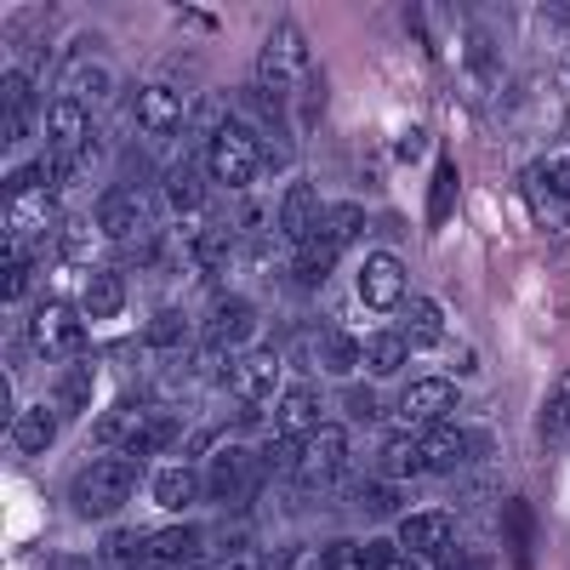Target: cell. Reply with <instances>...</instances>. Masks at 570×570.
<instances>
[{
    "mask_svg": "<svg viewBox=\"0 0 570 570\" xmlns=\"http://www.w3.org/2000/svg\"><path fill=\"white\" fill-rule=\"evenodd\" d=\"M131 480H137L131 456H98V462L80 468L69 502H75V513H86V519H109V513L131 497Z\"/></svg>",
    "mask_w": 570,
    "mask_h": 570,
    "instance_id": "obj_1",
    "label": "cell"
},
{
    "mask_svg": "<svg viewBox=\"0 0 570 570\" xmlns=\"http://www.w3.org/2000/svg\"><path fill=\"white\" fill-rule=\"evenodd\" d=\"M206 171H212L223 188L257 183V171H263V142H257V131H252L246 120H228V126L212 137V149H206Z\"/></svg>",
    "mask_w": 570,
    "mask_h": 570,
    "instance_id": "obj_2",
    "label": "cell"
},
{
    "mask_svg": "<svg viewBox=\"0 0 570 570\" xmlns=\"http://www.w3.org/2000/svg\"><path fill=\"white\" fill-rule=\"evenodd\" d=\"M98 228L109 234V240H126L131 257H149V246H155L149 240V200L126 183H115V188L98 195Z\"/></svg>",
    "mask_w": 570,
    "mask_h": 570,
    "instance_id": "obj_3",
    "label": "cell"
},
{
    "mask_svg": "<svg viewBox=\"0 0 570 570\" xmlns=\"http://www.w3.org/2000/svg\"><path fill=\"white\" fill-rule=\"evenodd\" d=\"M263 456L257 451H246V445H228V451H217L212 456V468H206V497L212 502H223V508H240V502H252L257 497V485H263Z\"/></svg>",
    "mask_w": 570,
    "mask_h": 570,
    "instance_id": "obj_4",
    "label": "cell"
},
{
    "mask_svg": "<svg viewBox=\"0 0 570 570\" xmlns=\"http://www.w3.org/2000/svg\"><path fill=\"white\" fill-rule=\"evenodd\" d=\"M263 80L257 86H268V91H285V86H297L303 80V69H308V35L292 23V18H279L274 29H268V40H263Z\"/></svg>",
    "mask_w": 570,
    "mask_h": 570,
    "instance_id": "obj_5",
    "label": "cell"
},
{
    "mask_svg": "<svg viewBox=\"0 0 570 570\" xmlns=\"http://www.w3.org/2000/svg\"><path fill=\"white\" fill-rule=\"evenodd\" d=\"M29 343L46 360H80L86 354V331H80V320H75L69 303H40L35 320H29Z\"/></svg>",
    "mask_w": 570,
    "mask_h": 570,
    "instance_id": "obj_6",
    "label": "cell"
},
{
    "mask_svg": "<svg viewBox=\"0 0 570 570\" xmlns=\"http://www.w3.org/2000/svg\"><path fill=\"white\" fill-rule=\"evenodd\" d=\"M46 142H52V160L80 171V155L91 149V115H86V104L69 98V91L46 109Z\"/></svg>",
    "mask_w": 570,
    "mask_h": 570,
    "instance_id": "obj_7",
    "label": "cell"
},
{
    "mask_svg": "<svg viewBox=\"0 0 570 570\" xmlns=\"http://www.w3.org/2000/svg\"><path fill=\"white\" fill-rule=\"evenodd\" d=\"M343 462H348V434H343V428H331V422H320L314 434L303 440L297 473L308 485H325V480H337V473H343Z\"/></svg>",
    "mask_w": 570,
    "mask_h": 570,
    "instance_id": "obj_8",
    "label": "cell"
},
{
    "mask_svg": "<svg viewBox=\"0 0 570 570\" xmlns=\"http://www.w3.org/2000/svg\"><path fill=\"white\" fill-rule=\"evenodd\" d=\"M451 405H456V383L451 376H416V383L400 394V411L411 416V422H445L451 416Z\"/></svg>",
    "mask_w": 570,
    "mask_h": 570,
    "instance_id": "obj_9",
    "label": "cell"
},
{
    "mask_svg": "<svg viewBox=\"0 0 570 570\" xmlns=\"http://www.w3.org/2000/svg\"><path fill=\"white\" fill-rule=\"evenodd\" d=\"M360 297H365L371 308H394V303H405V263L389 257V252L365 257V268H360Z\"/></svg>",
    "mask_w": 570,
    "mask_h": 570,
    "instance_id": "obj_10",
    "label": "cell"
},
{
    "mask_svg": "<svg viewBox=\"0 0 570 570\" xmlns=\"http://www.w3.org/2000/svg\"><path fill=\"white\" fill-rule=\"evenodd\" d=\"M462 456H468V428H456L451 416H445V422H428L422 434H416V462H422V468L445 473V468H456Z\"/></svg>",
    "mask_w": 570,
    "mask_h": 570,
    "instance_id": "obj_11",
    "label": "cell"
},
{
    "mask_svg": "<svg viewBox=\"0 0 570 570\" xmlns=\"http://www.w3.org/2000/svg\"><path fill=\"white\" fill-rule=\"evenodd\" d=\"M274 383H279V354L274 348H252L246 360H234L228 365V389L240 394V400H263V394H274Z\"/></svg>",
    "mask_w": 570,
    "mask_h": 570,
    "instance_id": "obj_12",
    "label": "cell"
},
{
    "mask_svg": "<svg viewBox=\"0 0 570 570\" xmlns=\"http://www.w3.org/2000/svg\"><path fill=\"white\" fill-rule=\"evenodd\" d=\"M46 223H52V195L35 188L29 177H12V188H7V228H12V240H18V228L35 234Z\"/></svg>",
    "mask_w": 570,
    "mask_h": 570,
    "instance_id": "obj_13",
    "label": "cell"
},
{
    "mask_svg": "<svg viewBox=\"0 0 570 570\" xmlns=\"http://www.w3.org/2000/svg\"><path fill=\"white\" fill-rule=\"evenodd\" d=\"M160 411L149 405V400H120L109 416H104V428H98V440L104 445H126V456H131V445L149 434V422H155Z\"/></svg>",
    "mask_w": 570,
    "mask_h": 570,
    "instance_id": "obj_14",
    "label": "cell"
},
{
    "mask_svg": "<svg viewBox=\"0 0 570 570\" xmlns=\"http://www.w3.org/2000/svg\"><path fill=\"white\" fill-rule=\"evenodd\" d=\"M137 126L155 131V137L183 131V104H177V91H171V86H142V91H137Z\"/></svg>",
    "mask_w": 570,
    "mask_h": 570,
    "instance_id": "obj_15",
    "label": "cell"
},
{
    "mask_svg": "<svg viewBox=\"0 0 570 570\" xmlns=\"http://www.w3.org/2000/svg\"><path fill=\"white\" fill-rule=\"evenodd\" d=\"M252 325H257L252 303L223 297V303L212 308V320H206V343H212V348H234V343H246V337H252Z\"/></svg>",
    "mask_w": 570,
    "mask_h": 570,
    "instance_id": "obj_16",
    "label": "cell"
},
{
    "mask_svg": "<svg viewBox=\"0 0 570 570\" xmlns=\"http://www.w3.org/2000/svg\"><path fill=\"white\" fill-rule=\"evenodd\" d=\"M160 195L183 212V217H195L200 206H206V171L195 166V160H177V166H166V177H160Z\"/></svg>",
    "mask_w": 570,
    "mask_h": 570,
    "instance_id": "obj_17",
    "label": "cell"
},
{
    "mask_svg": "<svg viewBox=\"0 0 570 570\" xmlns=\"http://www.w3.org/2000/svg\"><path fill=\"white\" fill-rule=\"evenodd\" d=\"M400 542L422 559H434L451 548V519L445 513H405V525H400Z\"/></svg>",
    "mask_w": 570,
    "mask_h": 570,
    "instance_id": "obj_18",
    "label": "cell"
},
{
    "mask_svg": "<svg viewBox=\"0 0 570 570\" xmlns=\"http://www.w3.org/2000/svg\"><path fill=\"white\" fill-rule=\"evenodd\" d=\"M274 428H279V434H292V440H308L314 428H320V400H314V389H292V394H279Z\"/></svg>",
    "mask_w": 570,
    "mask_h": 570,
    "instance_id": "obj_19",
    "label": "cell"
},
{
    "mask_svg": "<svg viewBox=\"0 0 570 570\" xmlns=\"http://www.w3.org/2000/svg\"><path fill=\"white\" fill-rule=\"evenodd\" d=\"M400 337H405L411 348H440V343H445V314H440V303H428V297L405 303V325H400Z\"/></svg>",
    "mask_w": 570,
    "mask_h": 570,
    "instance_id": "obj_20",
    "label": "cell"
},
{
    "mask_svg": "<svg viewBox=\"0 0 570 570\" xmlns=\"http://www.w3.org/2000/svg\"><path fill=\"white\" fill-rule=\"evenodd\" d=\"M200 553V531L195 525H166L142 542V564H177V559H195Z\"/></svg>",
    "mask_w": 570,
    "mask_h": 570,
    "instance_id": "obj_21",
    "label": "cell"
},
{
    "mask_svg": "<svg viewBox=\"0 0 570 570\" xmlns=\"http://www.w3.org/2000/svg\"><path fill=\"white\" fill-rule=\"evenodd\" d=\"M279 223H285V234H292L297 246L314 234V223H320V200H314V188H308V183H292V188H285V200H279Z\"/></svg>",
    "mask_w": 570,
    "mask_h": 570,
    "instance_id": "obj_22",
    "label": "cell"
},
{
    "mask_svg": "<svg viewBox=\"0 0 570 570\" xmlns=\"http://www.w3.org/2000/svg\"><path fill=\"white\" fill-rule=\"evenodd\" d=\"M331 268H337V246L331 240H320V234H308V240L297 246V257H292V274H297V285H325L331 279Z\"/></svg>",
    "mask_w": 570,
    "mask_h": 570,
    "instance_id": "obj_23",
    "label": "cell"
},
{
    "mask_svg": "<svg viewBox=\"0 0 570 570\" xmlns=\"http://www.w3.org/2000/svg\"><path fill=\"white\" fill-rule=\"evenodd\" d=\"M200 491H206V480H200L195 468H160V473H155V502H160V508H171V513H177V508H188Z\"/></svg>",
    "mask_w": 570,
    "mask_h": 570,
    "instance_id": "obj_24",
    "label": "cell"
},
{
    "mask_svg": "<svg viewBox=\"0 0 570 570\" xmlns=\"http://www.w3.org/2000/svg\"><path fill=\"white\" fill-rule=\"evenodd\" d=\"M80 308L98 314V320H115V314L126 308V279H120V274H91L86 292H80Z\"/></svg>",
    "mask_w": 570,
    "mask_h": 570,
    "instance_id": "obj_25",
    "label": "cell"
},
{
    "mask_svg": "<svg viewBox=\"0 0 570 570\" xmlns=\"http://www.w3.org/2000/svg\"><path fill=\"white\" fill-rule=\"evenodd\" d=\"M52 434H58V411H23V416L12 422V445H18L23 456H40L46 445H52Z\"/></svg>",
    "mask_w": 570,
    "mask_h": 570,
    "instance_id": "obj_26",
    "label": "cell"
},
{
    "mask_svg": "<svg viewBox=\"0 0 570 570\" xmlns=\"http://www.w3.org/2000/svg\"><path fill=\"white\" fill-rule=\"evenodd\" d=\"M405 354H411V343L400 337V331H376V337H365V365H371L376 376L400 371V365H405Z\"/></svg>",
    "mask_w": 570,
    "mask_h": 570,
    "instance_id": "obj_27",
    "label": "cell"
},
{
    "mask_svg": "<svg viewBox=\"0 0 570 570\" xmlns=\"http://www.w3.org/2000/svg\"><path fill=\"white\" fill-rule=\"evenodd\" d=\"M360 228H365V212H360V206H325L314 234H320V240H331V246H348Z\"/></svg>",
    "mask_w": 570,
    "mask_h": 570,
    "instance_id": "obj_28",
    "label": "cell"
},
{
    "mask_svg": "<svg viewBox=\"0 0 570 570\" xmlns=\"http://www.w3.org/2000/svg\"><path fill=\"white\" fill-rule=\"evenodd\" d=\"M451 212H456V166L440 160V166H434V188H428V223L440 228Z\"/></svg>",
    "mask_w": 570,
    "mask_h": 570,
    "instance_id": "obj_29",
    "label": "cell"
},
{
    "mask_svg": "<svg viewBox=\"0 0 570 570\" xmlns=\"http://www.w3.org/2000/svg\"><path fill=\"white\" fill-rule=\"evenodd\" d=\"M142 542H149V537H137V531H109V537L98 542V553H104V564H115V570H142Z\"/></svg>",
    "mask_w": 570,
    "mask_h": 570,
    "instance_id": "obj_30",
    "label": "cell"
},
{
    "mask_svg": "<svg viewBox=\"0 0 570 570\" xmlns=\"http://www.w3.org/2000/svg\"><path fill=\"white\" fill-rule=\"evenodd\" d=\"M142 343H149V348H183L188 343V314L183 308H160L155 320H149V337H142Z\"/></svg>",
    "mask_w": 570,
    "mask_h": 570,
    "instance_id": "obj_31",
    "label": "cell"
},
{
    "mask_svg": "<svg viewBox=\"0 0 570 570\" xmlns=\"http://www.w3.org/2000/svg\"><path fill=\"white\" fill-rule=\"evenodd\" d=\"M86 400H91V365L75 360V365L63 371V383H58V416H75Z\"/></svg>",
    "mask_w": 570,
    "mask_h": 570,
    "instance_id": "obj_32",
    "label": "cell"
},
{
    "mask_svg": "<svg viewBox=\"0 0 570 570\" xmlns=\"http://www.w3.org/2000/svg\"><path fill=\"white\" fill-rule=\"evenodd\" d=\"M23 279H29V257H23L18 240H7V252H0V297L18 303L23 297Z\"/></svg>",
    "mask_w": 570,
    "mask_h": 570,
    "instance_id": "obj_33",
    "label": "cell"
},
{
    "mask_svg": "<svg viewBox=\"0 0 570 570\" xmlns=\"http://www.w3.org/2000/svg\"><path fill=\"white\" fill-rule=\"evenodd\" d=\"M109 91H115V80L104 69H75L69 75V98L75 104H98V98H109Z\"/></svg>",
    "mask_w": 570,
    "mask_h": 570,
    "instance_id": "obj_34",
    "label": "cell"
},
{
    "mask_svg": "<svg viewBox=\"0 0 570 570\" xmlns=\"http://www.w3.org/2000/svg\"><path fill=\"white\" fill-rule=\"evenodd\" d=\"M383 468L394 473V480H411V473H422V462H416V434H411V440H389V445H383Z\"/></svg>",
    "mask_w": 570,
    "mask_h": 570,
    "instance_id": "obj_35",
    "label": "cell"
},
{
    "mask_svg": "<svg viewBox=\"0 0 570 570\" xmlns=\"http://www.w3.org/2000/svg\"><path fill=\"white\" fill-rule=\"evenodd\" d=\"M166 445H177V416H166V411H160V416L149 422V434H142V440L131 445V456H155V451H166Z\"/></svg>",
    "mask_w": 570,
    "mask_h": 570,
    "instance_id": "obj_36",
    "label": "cell"
},
{
    "mask_svg": "<svg viewBox=\"0 0 570 570\" xmlns=\"http://www.w3.org/2000/svg\"><path fill=\"white\" fill-rule=\"evenodd\" d=\"M257 456H263V468H297V462H303V440H292V434H274V440H268Z\"/></svg>",
    "mask_w": 570,
    "mask_h": 570,
    "instance_id": "obj_37",
    "label": "cell"
},
{
    "mask_svg": "<svg viewBox=\"0 0 570 570\" xmlns=\"http://www.w3.org/2000/svg\"><path fill=\"white\" fill-rule=\"evenodd\" d=\"M508 537H513V559L525 564V542H531V508L525 502H508Z\"/></svg>",
    "mask_w": 570,
    "mask_h": 570,
    "instance_id": "obj_38",
    "label": "cell"
},
{
    "mask_svg": "<svg viewBox=\"0 0 570 570\" xmlns=\"http://www.w3.org/2000/svg\"><path fill=\"white\" fill-rule=\"evenodd\" d=\"M325 570H365V548L360 542H331L325 548Z\"/></svg>",
    "mask_w": 570,
    "mask_h": 570,
    "instance_id": "obj_39",
    "label": "cell"
},
{
    "mask_svg": "<svg viewBox=\"0 0 570 570\" xmlns=\"http://www.w3.org/2000/svg\"><path fill=\"white\" fill-rule=\"evenodd\" d=\"M542 428H548V434H564V428H570V376L559 383V394H553V405H548Z\"/></svg>",
    "mask_w": 570,
    "mask_h": 570,
    "instance_id": "obj_40",
    "label": "cell"
},
{
    "mask_svg": "<svg viewBox=\"0 0 570 570\" xmlns=\"http://www.w3.org/2000/svg\"><path fill=\"white\" fill-rule=\"evenodd\" d=\"M354 360H360L354 337H325V365H331V371H348Z\"/></svg>",
    "mask_w": 570,
    "mask_h": 570,
    "instance_id": "obj_41",
    "label": "cell"
},
{
    "mask_svg": "<svg viewBox=\"0 0 570 570\" xmlns=\"http://www.w3.org/2000/svg\"><path fill=\"white\" fill-rule=\"evenodd\" d=\"M542 177H548V188H553V195H559V200H570V155H559V160H548V171H542Z\"/></svg>",
    "mask_w": 570,
    "mask_h": 570,
    "instance_id": "obj_42",
    "label": "cell"
},
{
    "mask_svg": "<svg viewBox=\"0 0 570 570\" xmlns=\"http://www.w3.org/2000/svg\"><path fill=\"white\" fill-rule=\"evenodd\" d=\"M365 508L389 513V508H400V491H394V485H371V491H365Z\"/></svg>",
    "mask_w": 570,
    "mask_h": 570,
    "instance_id": "obj_43",
    "label": "cell"
},
{
    "mask_svg": "<svg viewBox=\"0 0 570 570\" xmlns=\"http://www.w3.org/2000/svg\"><path fill=\"white\" fill-rule=\"evenodd\" d=\"M434 570H473V559L462 548H445V553H434Z\"/></svg>",
    "mask_w": 570,
    "mask_h": 570,
    "instance_id": "obj_44",
    "label": "cell"
},
{
    "mask_svg": "<svg viewBox=\"0 0 570 570\" xmlns=\"http://www.w3.org/2000/svg\"><path fill=\"white\" fill-rule=\"evenodd\" d=\"M389 559H394V548H389V542H365V570H383Z\"/></svg>",
    "mask_w": 570,
    "mask_h": 570,
    "instance_id": "obj_45",
    "label": "cell"
},
{
    "mask_svg": "<svg viewBox=\"0 0 570 570\" xmlns=\"http://www.w3.org/2000/svg\"><path fill=\"white\" fill-rule=\"evenodd\" d=\"M383 570H416V564H411V559H405V553H394V559H389V564H383Z\"/></svg>",
    "mask_w": 570,
    "mask_h": 570,
    "instance_id": "obj_46",
    "label": "cell"
},
{
    "mask_svg": "<svg viewBox=\"0 0 570 570\" xmlns=\"http://www.w3.org/2000/svg\"><path fill=\"white\" fill-rule=\"evenodd\" d=\"M63 570H86V559H69V564H63Z\"/></svg>",
    "mask_w": 570,
    "mask_h": 570,
    "instance_id": "obj_47",
    "label": "cell"
}]
</instances>
